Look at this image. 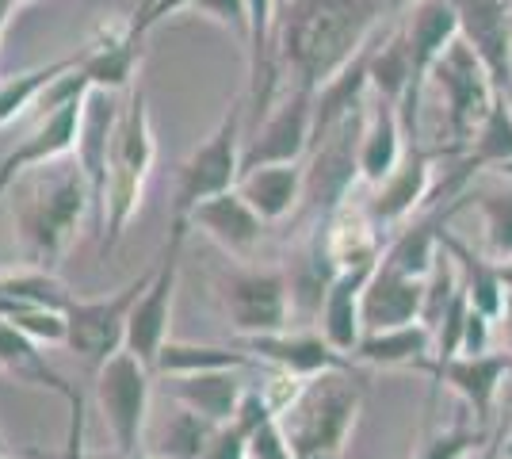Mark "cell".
Here are the masks:
<instances>
[{
  "label": "cell",
  "mask_w": 512,
  "mask_h": 459,
  "mask_svg": "<svg viewBox=\"0 0 512 459\" xmlns=\"http://www.w3.org/2000/svg\"><path fill=\"white\" fill-rule=\"evenodd\" d=\"M153 142L150 104L142 88H127L119 123H115V142H111V184H107V230L100 238V249H115L127 234L130 219L138 215L142 196H146V180L153 173Z\"/></svg>",
  "instance_id": "277c9868"
},
{
  "label": "cell",
  "mask_w": 512,
  "mask_h": 459,
  "mask_svg": "<svg viewBox=\"0 0 512 459\" xmlns=\"http://www.w3.org/2000/svg\"><path fill=\"white\" fill-rule=\"evenodd\" d=\"M142 66V39L127 23H107L100 35L81 50V77L88 88H107V92H127L134 88V69Z\"/></svg>",
  "instance_id": "ffe728a7"
},
{
  "label": "cell",
  "mask_w": 512,
  "mask_h": 459,
  "mask_svg": "<svg viewBox=\"0 0 512 459\" xmlns=\"http://www.w3.org/2000/svg\"><path fill=\"white\" fill-rule=\"evenodd\" d=\"M467 314H470V295L467 287L451 299V306L444 310V318H440V326L432 329L436 333V364L440 360H451V356H459L463 352V329H467Z\"/></svg>",
  "instance_id": "8d00e7d4"
},
{
  "label": "cell",
  "mask_w": 512,
  "mask_h": 459,
  "mask_svg": "<svg viewBox=\"0 0 512 459\" xmlns=\"http://www.w3.org/2000/svg\"><path fill=\"white\" fill-rule=\"evenodd\" d=\"M363 410V387L348 368L310 375L279 410V425L295 459H341Z\"/></svg>",
  "instance_id": "3957f363"
},
{
  "label": "cell",
  "mask_w": 512,
  "mask_h": 459,
  "mask_svg": "<svg viewBox=\"0 0 512 459\" xmlns=\"http://www.w3.org/2000/svg\"><path fill=\"white\" fill-rule=\"evenodd\" d=\"M256 360L245 349H222V345H192V341H165L153 372L161 375H195L222 372V368H253Z\"/></svg>",
  "instance_id": "83f0119b"
},
{
  "label": "cell",
  "mask_w": 512,
  "mask_h": 459,
  "mask_svg": "<svg viewBox=\"0 0 512 459\" xmlns=\"http://www.w3.org/2000/svg\"><path fill=\"white\" fill-rule=\"evenodd\" d=\"M245 368H222V372H195V375H169V394L188 406L195 414L211 417V421H230L241 402V394L249 391V383H241Z\"/></svg>",
  "instance_id": "d4e9b609"
},
{
  "label": "cell",
  "mask_w": 512,
  "mask_h": 459,
  "mask_svg": "<svg viewBox=\"0 0 512 459\" xmlns=\"http://www.w3.org/2000/svg\"><path fill=\"white\" fill-rule=\"evenodd\" d=\"M77 62H81V50L69 54V58L50 62V66H35V69H27V73H16V77H4V81H0V127L16 123L23 111L35 108V100H39L58 77H65Z\"/></svg>",
  "instance_id": "f546056e"
},
{
  "label": "cell",
  "mask_w": 512,
  "mask_h": 459,
  "mask_svg": "<svg viewBox=\"0 0 512 459\" xmlns=\"http://www.w3.org/2000/svg\"><path fill=\"white\" fill-rule=\"evenodd\" d=\"M119 92L107 88H88L85 108H81V131L73 146V161L81 165L88 188H92V230L104 238L107 230V184H111V142H115V123H119Z\"/></svg>",
  "instance_id": "8fae6325"
},
{
  "label": "cell",
  "mask_w": 512,
  "mask_h": 459,
  "mask_svg": "<svg viewBox=\"0 0 512 459\" xmlns=\"http://www.w3.org/2000/svg\"><path fill=\"white\" fill-rule=\"evenodd\" d=\"M0 372L20 375L23 383H35V387H46L58 398L69 402L73 410V421H69V448L65 452H81V425H85V414H81V394L73 383H65L62 375L54 372V364L39 352V341H31L23 329H16L8 318H0Z\"/></svg>",
  "instance_id": "9a60e30c"
},
{
  "label": "cell",
  "mask_w": 512,
  "mask_h": 459,
  "mask_svg": "<svg viewBox=\"0 0 512 459\" xmlns=\"http://www.w3.org/2000/svg\"><path fill=\"white\" fill-rule=\"evenodd\" d=\"M150 276L153 264L138 280L119 287L115 295H104V299H69V306H65V326H69L65 345L77 356H85L92 368H104L115 352L127 349L130 314H134V306L142 299V291L150 287Z\"/></svg>",
  "instance_id": "9c48e42d"
},
{
  "label": "cell",
  "mask_w": 512,
  "mask_h": 459,
  "mask_svg": "<svg viewBox=\"0 0 512 459\" xmlns=\"http://www.w3.org/2000/svg\"><path fill=\"white\" fill-rule=\"evenodd\" d=\"M428 81L440 92V104H444V119H448L451 134V150H467L478 123L486 119L497 85H493L486 62L474 54V46L467 39H455L448 46V54L432 66Z\"/></svg>",
  "instance_id": "52a82bcc"
},
{
  "label": "cell",
  "mask_w": 512,
  "mask_h": 459,
  "mask_svg": "<svg viewBox=\"0 0 512 459\" xmlns=\"http://www.w3.org/2000/svg\"><path fill=\"white\" fill-rule=\"evenodd\" d=\"M188 222H192L195 230H203L222 253L237 257V261L253 257L260 238H264V226H268L253 211V203L241 196L237 188L222 192V196L203 199L192 215H188Z\"/></svg>",
  "instance_id": "e0dca14e"
},
{
  "label": "cell",
  "mask_w": 512,
  "mask_h": 459,
  "mask_svg": "<svg viewBox=\"0 0 512 459\" xmlns=\"http://www.w3.org/2000/svg\"><path fill=\"white\" fill-rule=\"evenodd\" d=\"M58 459H100V456H81V452H65V456H58Z\"/></svg>",
  "instance_id": "c3c4849f"
},
{
  "label": "cell",
  "mask_w": 512,
  "mask_h": 459,
  "mask_svg": "<svg viewBox=\"0 0 512 459\" xmlns=\"http://www.w3.org/2000/svg\"><path fill=\"white\" fill-rule=\"evenodd\" d=\"M501 333H505V349H509V356H512V291H509V299H505V310H501Z\"/></svg>",
  "instance_id": "7bdbcfd3"
},
{
  "label": "cell",
  "mask_w": 512,
  "mask_h": 459,
  "mask_svg": "<svg viewBox=\"0 0 512 459\" xmlns=\"http://www.w3.org/2000/svg\"><path fill=\"white\" fill-rule=\"evenodd\" d=\"M486 440H490V433H486L482 425L455 421L451 429L436 433V437H428L425 444H421L417 459H467V456H474V452H478Z\"/></svg>",
  "instance_id": "e575fe53"
},
{
  "label": "cell",
  "mask_w": 512,
  "mask_h": 459,
  "mask_svg": "<svg viewBox=\"0 0 512 459\" xmlns=\"http://www.w3.org/2000/svg\"><path fill=\"white\" fill-rule=\"evenodd\" d=\"M241 349L253 356L256 364H272L276 372H287L295 379H310V375L333 372V368H348L352 356L337 352L321 333H260V337H241Z\"/></svg>",
  "instance_id": "2e32d148"
},
{
  "label": "cell",
  "mask_w": 512,
  "mask_h": 459,
  "mask_svg": "<svg viewBox=\"0 0 512 459\" xmlns=\"http://www.w3.org/2000/svg\"><path fill=\"white\" fill-rule=\"evenodd\" d=\"M501 280H505V287H509V291H512V261L501 264Z\"/></svg>",
  "instance_id": "bcb514c9"
},
{
  "label": "cell",
  "mask_w": 512,
  "mask_h": 459,
  "mask_svg": "<svg viewBox=\"0 0 512 459\" xmlns=\"http://www.w3.org/2000/svg\"><path fill=\"white\" fill-rule=\"evenodd\" d=\"M505 100H509V108H512V85L505 88Z\"/></svg>",
  "instance_id": "f907efd6"
},
{
  "label": "cell",
  "mask_w": 512,
  "mask_h": 459,
  "mask_svg": "<svg viewBox=\"0 0 512 459\" xmlns=\"http://www.w3.org/2000/svg\"><path fill=\"white\" fill-rule=\"evenodd\" d=\"M16 4H20V8H23V4H35V0H16Z\"/></svg>",
  "instance_id": "f5cc1de1"
},
{
  "label": "cell",
  "mask_w": 512,
  "mask_h": 459,
  "mask_svg": "<svg viewBox=\"0 0 512 459\" xmlns=\"http://www.w3.org/2000/svg\"><path fill=\"white\" fill-rule=\"evenodd\" d=\"M406 157V127L398 104L375 96L367 104V119H363V138H360V180L367 184H383Z\"/></svg>",
  "instance_id": "7402d4cb"
},
{
  "label": "cell",
  "mask_w": 512,
  "mask_h": 459,
  "mask_svg": "<svg viewBox=\"0 0 512 459\" xmlns=\"http://www.w3.org/2000/svg\"><path fill=\"white\" fill-rule=\"evenodd\" d=\"M16 8H20L16 0H0V39H4V27H8V20H12Z\"/></svg>",
  "instance_id": "ee69618b"
},
{
  "label": "cell",
  "mask_w": 512,
  "mask_h": 459,
  "mask_svg": "<svg viewBox=\"0 0 512 459\" xmlns=\"http://www.w3.org/2000/svg\"><path fill=\"white\" fill-rule=\"evenodd\" d=\"M16 211V238H20L23 264L54 268L65 257L69 241L77 238V226L92 219V188L81 165L50 161L20 192Z\"/></svg>",
  "instance_id": "7a4b0ae2"
},
{
  "label": "cell",
  "mask_w": 512,
  "mask_h": 459,
  "mask_svg": "<svg viewBox=\"0 0 512 459\" xmlns=\"http://www.w3.org/2000/svg\"><path fill=\"white\" fill-rule=\"evenodd\" d=\"M383 8L386 0H291L279 58L291 62L299 85L321 88L371 43Z\"/></svg>",
  "instance_id": "6da1fadb"
},
{
  "label": "cell",
  "mask_w": 512,
  "mask_h": 459,
  "mask_svg": "<svg viewBox=\"0 0 512 459\" xmlns=\"http://www.w3.org/2000/svg\"><path fill=\"white\" fill-rule=\"evenodd\" d=\"M413 81V54H409L406 31L390 35L383 46H371V92L386 100H402Z\"/></svg>",
  "instance_id": "1f68e13d"
},
{
  "label": "cell",
  "mask_w": 512,
  "mask_h": 459,
  "mask_svg": "<svg viewBox=\"0 0 512 459\" xmlns=\"http://www.w3.org/2000/svg\"><path fill=\"white\" fill-rule=\"evenodd\" d=\"M249 459H295L291 444H287V433L279 425V414L272 421H264L253 433V440H249Z\"/></svg>",
  "instance_id": "f35d334b"
},
{
  "label": "cell",
  "mask_w": 512,
  "mask_h": 459,
  "mask_svg": "<svg viewBox=\"0 0 512 459\" xmlns=\"http://www.w3.org/2000/svg\"><path fill=\"white\" fill-rule=\"evenodd\" d=\"M428 352H436V333L425 322H406V326L363 333L352 360L371 368H409V364H421Z\"/></svg>",
  "instance_id": "4316f807"
},
{
  "label": "cell",
  "mask_w": 512,
  "mask_h": 459,
  "mask_svg": "<svg viewBox=\"0 0 512 459\" xmlns=\"http://www.w3.org/2000/svg\"><path fill=\"white\" fill-rule=\"evenodd\" d=\"M153 368L138 360L130 349H119L104 368H96V402L115 452L119 456H138L142 452V433L150 417V383Z\"/></svg>",
  "instance_id": "ba28073f"
},
{
  "label": "cell",
  "mask_w": 512,
  "mask_h": 459,
  "mask_svg": "<svg viewBox=\"0 0 512 459\" xmlns=\"http://www.w3.org/2000/svg\"><path fill=\"white\" fill-rule=\"evenodd\" d=\"M509 356L505 352H478V356H451V360H440L436 364V379L448 383L451 391L459 394L470 406V414L482 421H490L493 402H497V391L509 375Z\"/></svg>",
  "instance_id": "44dd1931"
},
{
  "label": "cell",
  "mask_w": 512,
  "mask_h": 459,
  "mask_svg": "<svg viewBox=\"0 0 512 459\" xmlns=\"http://www.w3.org/2000/svg\"><path fill=\"white\" fill-rule=\"evenodd\" d=\"M459 12V39L486 62L497 92L512 85V4L505 0H451Z\"/></svg>",
  "instance_id": "5bb4252c"
},
{
  "label": "cell",
  "mask_w": 512,
  "mask_h": 459,
  "mask_svg": "<svg viewBox=\"0 0 512 459\" xmlns=\"http://www.w3.org/2000/svg\"><path fill=\"white\" fill-rule=\"evenodd\" d=\"M0 459H12V456H4V452H0Z\"/></svg>",
  "instance_id": "db71d44e"
},
{
  "label": "cell",
  "mask_w": 512,
  "mask_h": 459,
  "mask_svg": "<svg viewBox=\"0 0 512 459\" xmlns=\"http://www.w3.org/2000/svg\"><path fill=\"white\" fill-rule=\"evenodd\" d=\"M249 4V46H245V58H249V104L260 115H268L272 104V92H276V12L279 0H245Z\"/></svg>",
  "instance_id": "484cf974"
},
{
  "label": "cell",
  "mask_w": 512,
  "mask_h": 459,
  "mask_svg": "<svg viewBox=\"0 0 512 459\" xmlns=\"http://www.w3.org/2000/svg\"><path fill=\"white\" fill-rule=\"evenodd\" d=\"M467 459H505V444H501V440H486V444Z\"/></svg>",
  "instance_id": "b9f144b4"
},
{
  "label": "cell",
  "mask_w": 512,
  "mask_h": 459,
  "mask_svg": "<svg viewBox=\"0 0 512 459\" xmlns=\"http://www.w3.org/2000/svg\"><path fill=\"white\" fill-rule=\"evenodd\" d=\"M241 150H245V100L230 104L222 123L184 157V165L176 173L172 219H188L203 199L237 188V180H241Z\"/></svg>",
  "instance_id": "8992f818"
},
{
  "label": "cell",
  "mask_w": 512,
  "mask_h": 459,
  "mask_svg": "<svg viewBox=\"0 0 512 459\" xmlns=\"http://www.w3.org/2000/svg\"><path fill=\"white\" fill-rule=\"evenodd\" d=\"M505 459H512V456H505Z\"/></svg>",
  "instance_id": "11a10c76"
},
{
  "label": "cell",
  "mask_w": 512,
  "mask_h": 459,
  "mask_svg": "<svg viewBox=\"0 0 512 459\" xmlns=\"http://www.w3.org/2000/svg\"><path fill=\"white\" fill-rule=\"evenodd\" d=\"M490 314H482L478 306H470L467 329H463V352L459 356H478V352L490 349Z\"/></svg>",
  "instance_id": "ab89813d"
},
{
  "label": "cell",
  "mask_w": 512,
  "mask_h": 459,
  "mask_svg": "<svg viewBox=\"0 0 512 459\" xmlns=\"http://www.w3.org/2000/svg\"><path fill=\"white\" fill-rule=\"evenodd\" d=\"M428 188H432V161H428V153L413 146L402 157V165L386 176L383 184H375L367 215L375 219V226H398V222H406L425 203Z\"/></svg>",
  "instance_id": "603a6c76"
},
{
  "label": "cell",
  "mask_w": 512,
  "mask_h": 459,
  "mask_svg": "<svg viewBox=\"0 0 512 459\" xmlns=\"http://www.w3.org/2000/svg\"><path fill=\"white\" fill-rule=\"evenodd\" d=\"M478 215H482L486 257L497 264L512 261V188H505V192H482L478 196Z\"/></svg>",
  "instance_id": "836d02e7"
},
{
  "label": "cell",
  "mask_w": 512,
  "mask_h": 459,
  "mask_svg": "<svg viewBox=\"0 0 512 459\" xmlns=\"http://www.w3.org/2000/svg\"><path fill=\"white\" fill-rule=\"evenodd\" d=\"M249 440H253V433L230 417V421L218 425V433H214L211 448H207L203 459H249Z\"/></svg>",
  "instance_id": "74e56055"
},
{
  "label": "cell",
  "mask_w": 512,
  "mask_h": 459,
  "mask_svg": "<svg viewBox=\"0 0 512 459\" xmlns=\"http://www.w3.org/2000/svg\"><path fill=\"white\" fill-rule=\"evenodd\" d=\"M375 268H379V257L375 261L344 264L341 272L333 276L329 291H325V303H321V314H318L321 337L337 352H344V356H352L363 337V318H360L363 287L375 276Z\"/></svg>",
  "instance_id": "ac0fdd59"
},
{
  "label": "cell",
  "mask_w": 512,
  "mask_h": 459,
  "mask_svg": "<svg viewBox=\"0 0 512 459\" xmlns=\"http://www.w3.org/2000/svg\"><path fill=\"white\" fill-rule=\"evenodd\" d=\"M188 4H192V0H157V4H153L150 12L142 16V20L130 23V31H134L138 39H146V35H150V31H153V27H157L161 20H169V16H176V12H188Z\"/></svg>",
  "instance_id": "60d3db41"
},
{
  "label": "cell",
  "mask_w": 512,
  "mask_h": 459,
  "mask_svg": "<svg viewBox=\"0 0 512 459\" xmlns=\"http://www.w3.org/2000/svg\"><path fill=\"white\" fill-rule=\"evenodd\" d=\"M440 245H444V238L436 234L432 222H413V226H406L398 238L386 245L383 261L394 264V268L406 272V276H421V280H425L428 268L436 264Z\"/></svg>",
  "instance_id": "d6a6232c"
},
{
  "label": "cell",
  "mask_w": 512,
  "mask_h": 459,
  "mask_svg": "<svg viewBox=\"0 0 512 459\" xmlns=\"http://www.w3.org/2000/svg\"><path fill=\"white\" fill-rule=\"evenodd\" d=\"M218 299L241 337L279 333L291 318V284L283 272H230L218 280Z\"/></svg>",
  "instance_id": "7c38bea8"
},
{
  "label": "cell",
  "mask_w": 512,
  "mask_h": 459,
  "mask_svg": "<svg viewBox=\"0 0 512 459\" xmlns=\"http://www.w3.org/2000/svg\"><path fill=\"white\" fill-rule=\"evenodd\" d=\"M302 188H306L302 161L256 165V169H245L241 180H237V192L253 203V211L264 222L287 219V215L302 203Z\"/></svg>",
  "instance_id": "cb8c5ba5"
},
{
  "label": "cell",
  "mask_w": 512,
  "mask_h": 459,
  "mask_svg": "<svg viewBox=\"0 0 512 459\" xmlns=\"http://www.w3.org/2000/svg\"><path fill=\"white\" fill-rule=\"evenodd\" d=\"M314 92L318 88L299 85L283 104L268 108L264 123L245 138L241 150V173L256 165H283V161H302L314 142Z\"/></svg>",
  "instance_id": "4fadbf2b"
},
{
  "label": "cell",
  "mask_w": 512,
  "mask_h": 459,
  "mask_svg": "<svg viewBox=\"0 0 512 459\" xmlns=\"http://www.w3.org/2000/svg\"><path fill=\"white\" fill-rule=\"evenodd\" d=\"M512 161V108L505 100V92L493 96L486 119L478 123V131L467 146V161H463V173H474V169H497Z\"/></svg>",
  "instance_id": "f1b7e54d"
},
{
  "label": "cell",
  "mask_w": 512,
  "mask_h": 459,
  "mask_svg": "<svg viewBox=\"0 0 512 459\" xmlns=\"http://www.w3.org/2000/svg\"><path fill=\"white\" fill-rule=\"evenodd\" d=\"M214 433H218V421L195 414V410H188V406H180V414L165 425V433H161V440H157L153 456H161V459H203L207 456V448H211Z\"/></svg>",
  "instance_id": "4dcf8cb0"
},
{
  "label": "cell",
  "mask_w": 512,
  "mask_h": 459,
  "mask_svg": "<svg viewBox=\"0 0 512 459\" xmlns=\"http://www.w3.org/2000/svg\"><path fill=\"white\" fill-rule=\"evenodd\" d=\"M497 173H501V176H512V161H505V165H497Z\"/></svg>",
  "instance_id": "681fc988"
},
{
  "label": "cell",
  "mask_w": 512,
  "mask_h": 459,
  "mask_svg": "<svg viewBox=\"0 0 512 459\" xmlns=\"http://www.w3.org/2000/svg\"><path fill=\"white\" fill-rule=\"evenodd\" d=\"M188 12L218 23V27L230 31L241 46H249V4H245V0H192Z\"/></svg>",
  "instance_id": "d590c367"
},
{
  "label": "cell",
  "mask_w": 512,
  "mask_h": 459,
  "mask_svg": "<svg viewBox=\"0 0 512 459\" xmlns=\"http://www.w3.org/2000/svg\"><path fill=\"white\" fill-rule=\"evenodd\" d=\"M81 66V62H77ZM69 69L65 77H58L35 100L39 108V127L23 138L16 150H8L0 157V196L27 176L31 169H43L50 161H62L77 146V131H81V108H85L88 81L81 77V69Z\"/></svg>",
  "instance_id": "5b68a950"
},
{
  "label": "cell",
  "mask_w": 512,
  "mask_h": 459,
  "mask_svg": "<svg viewBox=\"0 0 512 459\" xmlns=\"http://www.w3.org/2000/svg\"><path fill=\"white\" fill-rule=\"evenodd\" d=\"M192 234V222L188 219H172L169 241L161 249V257L153 261L150 287L142 291V299L130 314L127 326V349L146 360L153 368L161 345L169 341V318H172V295H176V280H180V253H184V241Z\"/></svg>",
  "instance_id": "30bf717a"
},
{
  "label": "cell",
  "mask_w": 512,
  "mask_h": 459,
  "mask_svg": "<svg viewBox=\"0 0 512 459\" xmlns=\"http://www.w3.org/2000/svg\"><path fill=\"white\" fill-rule=\"evenodd\" d=\"M153 4H157V0H138V12H134V20H130V23H138V20H142V16L150 12Z\"/></svg>",
  "instance_id": "f6af8a7d"
},
{
  "label": "cell",
  "mask_w": 512,
  "mask_h": 459,
  "mask_svg": "<svg viewBox=\"0 0 512 459\" xmlns=\"http://www.w3.org/2000/svg\"><path fill=\"white\" fill-rule=\"evenodd\" d=\"M100 459H161V456H142V452L138 456H119V452H111V456H100Z\"/></svg>",
  "instance_id": "7dc6e473"
},
{
  "label": "cell",
  "mask_w": 512,
  "mask_h": 459,
  "mask_svg": "<svg viewBox=\"0 0 512 459\" xmlns=\"http://www.w3.org/2000/svg\"><path fill=\"white\" fill-rule=\"evenodd\" d=\"M421 306H425V280L421 276H406V272H398L394 264H386L379 257L375 276L363 287V333L421 322Z\"/></svg>",
  "instance_id": "d6986e66"
},
{
  "label": "cell",
  "mask_w": 512,
  "mask_h": 459,
  "mask_svg": "<svg viewBox=\"0 0 512 459\" xmlns=\"http://www.w3.org/2000/svg\"><path fill=\"white\" fill-rule=\"evenodd\" d=\"M505 456H512V440H509V444H505Z\"/></svg>",
  "instance_id": "816d5d0a"
}]
</instances>
